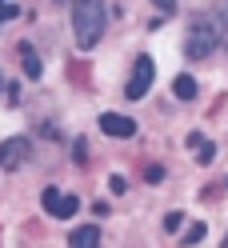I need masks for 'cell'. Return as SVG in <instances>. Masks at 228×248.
Wrapping results in <instances>:
<instances>
[{
  "instance_id": "4",
  "label": "cell",
  "mask_w": 228,
  "mask_h": 248,
  "mask_svg": "<svg viewBox=\"0 0 228 248\" xmlns=\"http://www.w3.org/2000/svg\"><path fill=\"white\" fill-rule=\"evenodd\" d=\"M44 208H48L52 216H60V220H68V216L80 208V200H76V196H64L60 188H44Z\"/></svg>"
},
{
  "instance_id": "7",
  "label": "cell",
  "mask_w": 228,
  "mask_h": 248,
  "mask_svg": "<svg viewBox=\"0 0 228 248\" xmlns=\"http://www.w3.org/2000/svg\"><path fill=\"white\" fill-rule=\"evenodd\" d=\"M68 248H100V228L96 224H80V228L72 232Z\"/></svg>"
},
{
  "instance_id": "11",
  "label": "cell",
  "mask_w": 228,
  "mask_h": 248,
  "mask_svg": "<svg viewBox=\"0 0 228 248\" xmlns=\"http://www.w3.org/2000/svg\"><path fill=\"white\" fill-rule=\"evenodd\" d=\"M180 220H184L180 212H168V216H164V228H168V232H176V228H180Z\"/></svg>"
},
{
  "instance_id": "1",
  "label": "cell",
  "mask_w": 228,
  "mask_h": 248,
  "mask_svg": "<svg viewBox=\"0 0 228 248\" xmlns=\"http://www.w3.org/2000/svg\"><path fill=\"white\" fill-rule=\"evenodd\" d=\"M104 24H108V8L104 4H96V0L72 4V36L80 48H96V40L104 36Z\"/></svg>"
},
{
  "instance_id": "9",
  "label": "cell",
  "mask_w": 228,
  "mask_h": 248,
  "mask_svg": "<svg viewBox=\"0 0 228 248\" xmlns=\"http://www.w3.org/2000/svg\"><path fill=\"white\" fill-rule=\"evenodd\" d=\"M20 60H24V72L36 80V76H40V60H36V52L28 48V44H20Z\"/></svg>"
},
{
  "instance_id": "3",
  "label": "cell",
  "mask_w": 228,
  "mask_h": 248,
  "mask_svg": "<svg viewBox=\"0 0 228 248\" xmlns=\"http://www.w3.org/2000/svg\"><path fill=\"white\" fill-rule=\"evenodd\" d=\"M152 72H156V68H152V60H148V56H140V60H136V68H132V76H128V88H124V96L140 100L144 92L152 88Z\"/></svg>"
},
{
  "instance_id": "2",
  "label": "cell",
  "mask_w": 228,
  "mask_h": 248,
  "mask_svg": "<svg viewBox=\"0 0 228 248\" xmlns=\"http://www.w3.org/2000/svg\"><path fill=\"white\" fill-rule=\"evenodd\" d=\"M212 48H216V24H208V20L192 24V28H188V40H184V52H188L192 60H200V56H208Z\"/></svg>"
},
{
  "instance_id": "10",
  "label": "cell",
  "mask_w": 228,
  "mask_h": 248,
  "mask_svg": "<svg viewBox=\"0 0 228 248\" xmlns=\"http://www.w3.org/2000/svg\"><path fill=\"white\" fill-rule=\"evenodd\" d=\"M196 240H204V224H192V228L184 232V240H180V244H196Z\"/></svg>"
},
{
  "instance_id": "8",
  "label": "cell",
  "mask_w": 228,
  "mask_h": 248,
  "mask_svg": "<svg viewBox=\"0 0 228 248\" xmlns=\"http://www.w3.org/2000/svg\"><path fill=\"white\" fill-rule=\"evenodd\" d=\"M172 92H176L180 100H192V96H196V80H192L188 72H180L176 80H172Z\"/></svg>"
},
{
  "instance_id": "6",
  "label": "cell",
  "mask_w": 228,
  "mask_h": 248,
  "mask_svg": "<svg viewBox=\"0 0 228 248\" xmlns=\"http://www.w3.org/2000/svg\"><path fill=\"white\" fill-rule=\"evenodd\" d=\"M100 128L108 136H136V120L132 116H120V112H104L100 116Z\"/></svg>"
},
{
  "instance_id": "12",
  "label": "cell",
  "mask_w": 228,
  "mask_h": 248,
  "mask_svg": "<svg viewBox=\"0 0 228 248\" xmlns=\"http://www.w3.org/2000/svg\"><path fill=\"white\" fill-rule=\"evenodd\" d=\"M16 12H20L16 4H4V0H0V20H12V16H16Z\"/></svg>"
},
{
  "instance_id": "5",
  "label": "cell",
  "mask_w": 228,
  "mask_h": 248,
  "mask_svg": "<svg viewBox=\"0 0 228 248\" xmlns=\"http://www.w3.org/2000/svg\"><path fill=\"white\" fill-rule=\"evenodd\" d=\"M24 160H28V140L24 136H12V140L0 144V164L4 168H20Z\"/></svg>"
}]
</instances>
